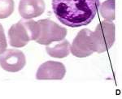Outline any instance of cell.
<instances>
[{
	"label": "cell",
	"instance_id": "cell-2",
	"mask_svg": "<svg viewBox=\"0 0 122 99\" xmlns=\"http://www.w3.org/2000/svg\"><path fill=\"white\" fill-rule=\"evenodd\" d=\"M40 25L38 21L21 20L9 29V44L16 48L24 47L29 41H36L40 35Z\"/></svg>",
	"mask_w": 122,
	"mask_h": 99
},
{
	"label": "cell",
	"instance_id": "cell-1",
	"mask_svg": "<svg viewBox=\"0 0 122 99\" xmlns=\"http://www.w3.org/2000/svg\"><path fill=\"white\" fill-rule=\"evenodd\" d=\"M52 9L59 21L71 28L91 23L98 12L99 0H52Z\"/></svg>",
	"mask_w": 122,
	"mask_h": 99
},
{
	"label": "cell",
	"instance_id": "cell-7",
	"mask_svg": "<svg viewBox=\"0 0 122 99\" xmlns=\"http://www.w3.org/2000/svg\"><path fill=\"white\" fill-rule=\"evenodd\" d=\"M66 74L65 66L62 63L56 61H47L38 68L36 73V79L39 80L64 79Z\"/></svg>",
	"mask_w": 122,
	"mask_h": 99
},
{
	"label": "cell",
	"instance_id": "cell-5",
	"mask_svg": "<svg viewBox=\"0 0 122 99\" xmlns=\"http://www.w3.org/2000/svg\"><path fill=\"white\" fill-rule=\"evenodd\" d=\"M26 59L22 51L16 49L6 50L0 54V66L8 72H17L25 68Z\"/></svg>",
	"mask_w": 122,
	"mask_h": 99
},
{
	"label": "cell",
	"instance_id": "cell-8",
	"mask_svg": "<svg viewBox=\"0 0 122 99\" xmlns=\"http://www.w3.org/2000/svg\"><path fill=\"white\" fill-rule=\"evenodd\" d=\"M44 0H20L19 13L25 20H31L40 16L45 11Z\"/></svg>",
	"mask_w": 122,
	"mask_h": 99
},
{
	"label": "cell",
	"instance_id": "cell-3",
	"mask_svg": "<svg viewBox=\"0 0 122 99\" xmlns=\"http://www.w3.org/2000/svg\"><path fill=\"white\" fill-rule=\"evenodd\" d=\"M115 30L112 21L100 22L90 35L92 50L99 54L107 51L115 42Z\"/></svg>",
	"mask_w": 122,
	"mask_h": 99
},
{
	"label": "cell",
	"instance_id": "cell-11",
	"mask_svg": "<svg viewBox=\"0 0 122 99\" xmlns=\"http://www.w3.org/2000/svg\"><path fill=\"white\" fill-rule=\"evenodd\" d=\"M14 0H0V19L9 17L14 11Z\"/></svg>",
	"mask_w": 122,
	"mask_h": 99
},
{
	"label": "cell",
	"instance_id": "cell-12",
	"mask_svg": "<svg viewBox=\"0 0 122 99\" xmlns=\"http://www.w3.org/2000/svg\"><path fill=\"white\" fill-rule=\"evenodd\" d=\"M7 38H6L4 29L3 28V25L0 24V54L3 53L7 50Z\"/></svg>",
	"mask_w": 122,
	"mask_h": 99
},
{
	"label": "cell",
	"instance_id": "cell-10",
	"mask_svg": "<svg viewBox=\"0 0 122 99\" xmlns=\"http://www.w3.org/2000/svg\"><path fill=\"white\" fill-rule=\"evenodd\" d=\"M116 0H106L99 5V9L101 16L107 21H113L115 20Z\"/></svg>",
	"mask_w": 122,
	"mask_h": 99
},
{
	"label": "cell",
	"instance_id": "cell-4",
	"mask_svg": "<svg viewBox=\"0 0 122 99\" xmlns=\"http://www.w3.org/2000/svg\"><path fill=\"white\" fill-rule=\"evenodd\" d=\"M40 25L41 31L36 42L40 45H49L55 41H60L65 38L67 29L50 19L40 20L38 21Z\"/></svg>",
	"mask_w": 122,
	"mask_h": 99
},
{
	"label": "cell",
	"instance_id": "cell-9",
	"mask_svg": "<svg viewBox=\"0 0 122 99\" xmlns=\"http://www.w3.org/2000/svg\"><path fill=\"white\" fill-rule=\"evenodd\" d=\"M71 45L68 40H62L61 42L55 45L54 46H47L46 50L51 57L56 59H64L70 53Z\"/></svg>",
	"mask_w": 122,
	"mask_h": 99
},
{
	"label": "cell",
	"instance_id": "cell-6",
	"mask_svg": "<svg viewBox=\"0 0 122 99\" xmlns=\"http://www.w3.org/2000/svg\"><path fill=\"white\" fill-rule=\"evenodd\" d=\"M91 33L90 29H84L77 33L70 47L72 55L77 58H86L93 54L90 39Z\"/></svg>",
	"mask_w": 122,
	"mask_h": 99
}]
</instances>
